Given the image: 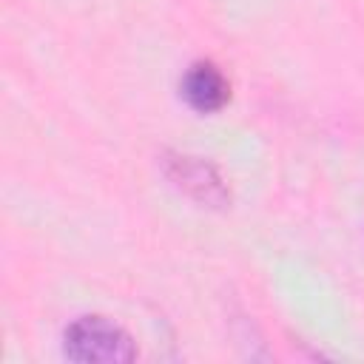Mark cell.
I'll return each instance as SVG.
<instances>
[{
    "label": "cell",
    "mask_w": 364,
    "mask_h": 364,
    "mask_svg": "<svg viewBox=\"0 0 364 364\" xmlns=\"http://www.w3.org/2000/svg\"><path fill=\"white\" fill-rule=\"evenodd\" d=\"M65 355L71 361L91 364H119L136 355L131 336L102 316L77 318L65 330Z\"/></svg>",
    "instance_id": "6da1fadb"
},
{
    "label": "cell",
    "mask_w": 364,
    "mask_h": 364,
    "mask_svg": "<svg viewBox=\"0 0 364 364\" xmlns=\"http://www.w3.org/2000/svg\"><path fill=\"white\" fill-rule=\"evenodd\" d=\"M182 97L188 100L191 108L210 114L228 102L230 85L213 63H193L182 77Z\"/></svg>",
    "instance_id": "7a4b0ae2"
}]
</instances>
